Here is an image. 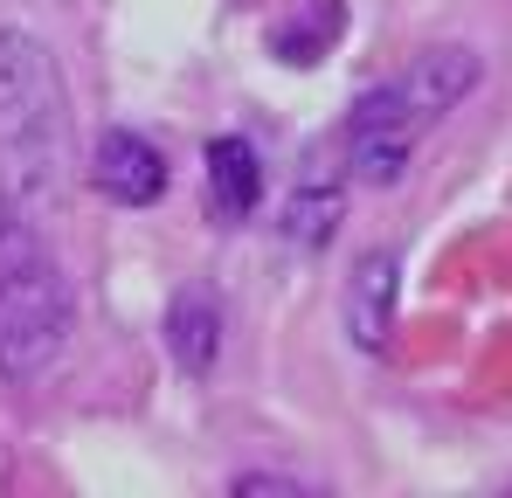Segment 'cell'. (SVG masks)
I'll list each match as a JSON object with an SVG mask.
<instances>
[{
	"instance_id": "1",
	"label": "cell",
	"mask_w": 512,
	"mask_h": 498,
	"mask_svg": "<svg viewBox=\"0 0 512 498\" xmlns=\"http://www.w3.org/2000/svg\"><path fill=\"white\" fill-rule=\"evenodd\" d=\"M478 90V56L443 42V49H423L409 70H395L388 83H374L353 111H346V132H340V153H346V173L367 180V187H395L416 146L429 132Z\"/></svg>"
},
{
	"instance_id": "2",
	"label": "cell",
	"mask_w": 512,
	"mask_h": 498,
	"mask_svg": "<svg viewBox=\"0 0 512 498\" xmlns=\"http://www.w3.org/2000/svg\"><path fill=\"white\" fill-rule=\"evenodd\" d=\"M77 326V298L63 284L56 249L28 222V208H0V374L7 381H42Z\"/></svg>"
},
{
	"instance_id": "3",
	"label": "cell",
	"mask_w": 512,
	"mask_h": 498,
	"mask_svg": "<svg viewBox=\"0 0 512 498\" xmlns=\"http://www.w3.org/2000/svg\"><path fill=\"white\" fill-rule=\"evenodd\" d=\"M0 160L21 201L49 194L63 173V90L28 35H0Z\"/></svg>"
},
{
	"instance_id": "4",
	"label": "cell",
	"mask_w": 512,
	"mask_h": 498,
	"mask_svg": "<svg viewBox=\"0 0 512 498\" xmlns=\"http://www.w3.org/2000/svg\"><path fill=\"white\" fill-rule=\"evenodd\" d=\"M90 173H97V187H104L111 201H125V208H146V201L167 194V160H160V146L139 139V132H104Z\"/></svg>"
},
{
	"instance_id": "5",
	"label": "cell",
	"mask_w": 512,
	"mask_h": 498,
	"mask_svg": "<svg viewBox=\"0 0 512 498\" xmlns=\"http://www.w3.org/2000/svg\"><path fill=\"white\" fill-rule=\"evenodd\" d=\"M340 208H346V173L333 160H312L298 173V194H291V208H284V229H291V243L319 249L333 229H340Z\"/></svg>"
},
{
	"instance_id": "6",
	"label": "cell",
	"mask_w": 512,
	"mask_h": 498,
	"mask_svg": "<svg viewBox=\"0 0 512 498\" xmlns=\"http://www.w3.org/2000/svg\"><path fill=\"white\" fill-rule=\"evenodd\" d=\"M263 194V166L250 139H215L208 146V215L215 222H243Z\"/></svg>"
},
{
	"instance_id": "7",
	"label": "cell",
	"mask_w": 512,
	"mask_h": 498,
	"mask_svg": "<svg viewBox=\"0 0 512 498\" xmlns=\"http://www.w3.org/2000/svg\"><path fill=\"white\" fill-rule=\"evenodd\" d=\"M388 319H395V256L374 249V256H360V270H353L346 326H353L360 346H381V339H388Z\"/></svg>"
},
{
	"instance_id": "8",
	"label": "cell",
	"mask_w": 512,
	"mask_h": 498,
	"mask_svg": "<svg viewBox=\"0 0 512 498\" xmlns=\"http://www.w3.org/2000/svg\"><path fill=\"white\" fill-rule=\"evenodd\" d=\"M215 346H222L215 305H208L201 291L180 298V305H173V353H180V367H187V374H208V367H215Z\"/></svg>"
},
{
	"instance_id": "9",
	"label": "cell",
	"mask_w": 512,
	"mask_h": 498,
	"mask_svg": "<svg viewBox=\"0 0 512 498\" xmlns=\"http://www.w3.org/2000/svg\"><path fill=\"white\" fill-rule=\"evenodd\" d=\"M333 35H340V0H312V7H305V21L277 28V49H284V63H312Z\"/></svg>"
}]
</instances>
